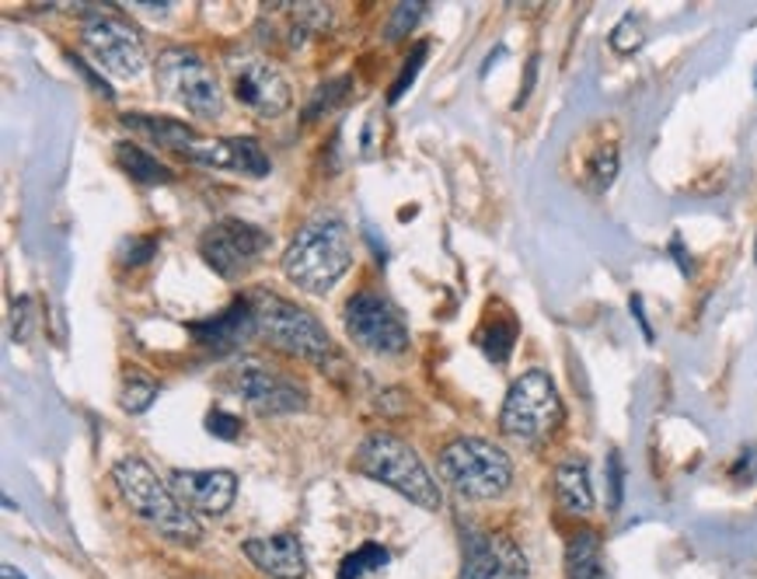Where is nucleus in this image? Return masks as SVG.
<instances>
[{"label":"nucleus","mask_w":757,"mask_h":579,"mask_svg":"<svg viewBox=\"0 0 757 579\" xmlns=\"http://www.w3.org/2000/svg\"><path fill=\"white\" fill-rule=\"evenodd\" d=\"M440 475L468 500H496L513 482V461L503 447L481 436H457L440 454Z\"/></svg>","instance_id":"nucleus-5"},{"label":"nucleus","mask_w":757,"mask_h":579,"mask_svg":"<svg viewBox=\"0 0 757 579\" xmlns=\"http://www.w3.org/2000/svg\"><path fill=\"white\" fill-rule=\"evenodd\" d=\"M248 300L255 308V321H259V335L269 346L315 364H325L332 356V335L312 311L297 308L294 300L280 294H269V290H252Z\"/></svg>","instance_id":"nucleus-4"},{"label":"nucleus","mask_w":757,"mask_h":579,"mask_svg":"<svg viewBox=\"0 0 757 579\" xmlns=\"http://www.w3.org/2000/svg\"><path fill=\"white\" fill-rule=\"evenodd\" d=\"M188 161L206 164V168H228V172L248 175V178H266L269 175V158L262 144L255 136H231V140H203L199 150L188 155Z\"/></svg>","instance_id":"nucleus-17"},{"label":"nucleus","mask_w":757,"mask_h":579,"mask_svg":"<svg viewBox=\"0 0 757 579\" xmlns=\"http://www.w3.org/2000/svg\"><path fill=\"white\" fill-rule=\"evenodd\" d=\"M423 11H426V8L419 4V0H408V4H399V8H394L391 22H388V42L405 39V32L423 19Z\"/></svg>","instance_id":"nucleus-29"},{"label":"nucleus","mask_w":757,"mask_h":579,"mask_svg":"<svg viewBox=\"0 0 757 579\" xmlns=\"http://www.w3.org/2000/svg\"><path fill=\"white\" fill-rule=\"evenodd\" d=\"M188 332L196 335L199 346H210L217 353H228V349L245 346L248 338L259 335V321H255L252 300L248 297H237L228 311H220V315L206 318V321H193V325H188Z\"/></svg>","instance_id":"nucleus-16"},{"label":"nucleus","mask_w":757,"mask_h":579,"mask_svg":"<svg viewBox=\"0 0 757 579\" xmlns=\"http://www.w3.org/2000/svg\"><path fill=\"white\" fill-rule=\"evenodd\" d=\"M391 562L388 549H381V544H359L356 552H350L346 558H342V566H339V579H364L370 572H381L384 566Z\"/></svg>","instance_id":"nucleus-22"},{"label":"nucleus","mask_w":757,"mask_h":579,"mask_svg":"<svg viewBox=\"0 0 757 579\" xmlns=\"http://www.w3.org/2000/svg\"><path fill=\"white\" fill-rule=\"evenodd\" d=\"M272 245V237L255 227L245 224V220H220V224L206 227L199 237V255L203 262L210 266L217 276L223 280H234L241 272H248L259 255Z\"/></svg>","instance_id":"nucleus-10"},{"label":"nucleus","mask_w":757,"mask_h":579,"mask_svg":"<svg viewBox=\"0 0 757 579\" xmlns=\"http://www.w3.org/2000/svg\"><path fill=\"white\" fill-rule=\"evenodd\" d=\"M158 84L164 88L168 98H175L182 109L203 119H217L223 115V91L217 74L199 60V53L182 46H171L158 57Z\"/></svg>","instance_id":"nucleus-7"},{"label":"nucleus","mask_w":757,"mask_h":579,"mask_svg":"<svg viewBox=\"0 0 757 579\" xmlns=\"http://www.w3.org/2000/svg\"><path fill=\"white\" fill-rule=\"evenodd\" d=\"M628 308H632V318L639 321V329H643V335H646V343H652V329H649V321H646V311H643V297L639 294H632V300H628Z\"/></svg>","instance_id":"nucleus-33"},{"label":"nucleus","mask_w":757,"mask_h":579,"mask_svg":"<svg viewBox=\"0 0 757 579\" xmlns=\"http://www.w3.org/2000/svg\"><path fill=\"white\" fill-rule=\"evenodd\" d=\"M353 269V237L342 220H315L301 227L283 255V272L307 294H329V290Z\"/></svg>","instance_id":"nucleus-2"},{"label":"nucleus","mask_w":757,"mask_h":579,"mask_svg":"<svg viewBox=\"0 0 757 579\" xmlns=\"http://www.w3.org/2000/svg\"><path fill=\"white\" fill-rule=\"evenodd\" d=\"M350 84H353L350 77H335V81H329V84H318L315 95H312V101H307V109H304L307 123H312V119H318V115H325V112H332V109L339 106V101L346 98Z\"/></svg>","instance_id":"nucleus-25"},{"label":"nucleus","mask_w":757,"mask_h":579,"mask_svg":"<svg viewBox=\"0 0 757 579\" xmlns=\"http://www.w3.org/2000/svg\"><path fill=\"white\" fill-rule=\"evenodd\" d=\"M353 471L364 475L370 482H381L394 489L399 496L412 500L423 509H440L443 496L434 482V475L426 471L423 457L394 433H370L359 451L353 454Z\"/></svg>","instance_id":"nucleus-3"},{"label":"nucleus","mask_w":757,"mask_h":579,"mask_svg":"<svg viewBox=\"0 0 757 579\" xmlns=\"http://www.w3.org/2000/svg\"><path fill=\"white\" fill-rule=\"evenodd\" d=\"M754 251H757V248H754Z\"/></svg>","instance_id":"nucleus-36"},{"label":"nucleus","mask_w":757,"mask_h":579,"mask_svg":"<svg viewBox=\"0 0 757 579\" xmlns=\"http://www.w3.org/2000/svg\"><path fill=\"white\" fill-rule=\"evenodd\" d=\"M608 489H611V509H622L625 500V468H622V454L611 451L608 454Z\"/></svg>","instance_id":"nucleus-30"},{"label":"nucleus","mask_w":757,"mask_h":579,"mask_svg":"<svg viewBox=\"0 0 757 579\" xmlns=\"http://www.w3.org/2000/svg\"><path fill=\"white\" fill-rule=\"evenodd\" d=\"M241 552L255 569L272 576V579H304L307 576V555L297 534H266V538H248L241 544Z\"/></svg>","instance_id":"nucleus-15"},{"label":"nucleus","mask_w":757,"mask_h":579,"mask_svg":"<svg viewBox=\"0 0 757 579\" xmlns=\"http://www.w3.org/2000/svg\"><path fill=\"white\" fill-rule=\"evenodd\" d=\"M555 500L565 514H579L587 517L594 509V485H590V471L583 461H565L555 468Z\"/></svg>","instance_id":"nucleus-19"},{"label":"nucleus","mask_w":757,"mask_h":579,"mask_svg":"<svg viewBox=\"0 0 757 579\" xmlns=\"http://www.w3.org/2000/svg\"><path fill=\"white\" fill-rule=\"evenodd\" d=\"M481 349H486V356L492 364H506L510 353H513V343H517V321L513 318H496L492 325L478 335Z\"/></svg>","instance_id":"nucleus-23"},{"label":"nucleus","mask_w":757,"mask_h":579,"mask_svg":"<svg viewBox=\"0 0 757 579\" xmlns=\"http://www.w3.org/2000/svg\"><path fill=\"white\" fill-rule=\"evenodd\" d=\"M461 579H527V562L510 538L475 534L464 552Z\"/></svg>","instance_id":"nucleus-14"},{"label":"nucleus","mask_w":757,"mask_h":579,"mask_svg":"<svg viewBox=\"0 0 757 579\" xmlns=\"http://www.w3.org/2000/svg\"><path fill=\"white\" fill-rule=\"evenodd\" d=\"M206 433L217 436V440H234V436H241V419L213 408V412L206 416Z\"/></svg>","instance_id":"nucleus-31"},{"label":"nucleus","mask_w":757,"mask_h":579,"mask_svg":"<svg viewBox=\"0 0 757 579\" xmlns=\"http://www.w3.org/2000/svg\"><path fill=\"white\" fill-rule=\"evenodd\" d=\"M614 178H618V147L608 144V147H600L590 161V189L605 193V189H611Z\"/></svg>","instance_id":"nucleus-26"},{"label":"nucleus","mask_w":757,"mask_h":579,"mask_svg":"<svg viewBox=\"0 0 757 579\" xmlns=\"http://www.w3.org/2000/svg\"><path fill=\"white\" fill-rule=\"evenodd\" d=\"M115 161H119V168H123V172L133 182H141V185H168L171 178H175L168 164H161L154 155H147L144 147H136L130 140H119L115 144Z\"/></svg>","instance_id":"nucleus-21"},{"label":"nucleus","mask_w":757,"mask_h":579,"mask_svg":"<svg viewBox=\"0 0 757 579\" xmlns=\"http://www.w3.org/2000/svg\"><path fill=\"white\" fill-rule=\"evenodd\" d=\"M161 395V387L154 384L150 378H144V373H126V381H123V395H119V405H123V412L130 416H141L147 412V408L158 402Z\"/></svg>","instance_id":"nucleus-24"},{"label":"nucleus","mask_w":757,"mask_h":579,"mask_svg":"<svg viewBox=\"0 0 757 579\" xmlns=\"http://www.w3.org/2000/svg\"><path fill=\"white\" fill-rule=\"evenodd\" d=\"M112 482L119 489V496H123V503L144 523H150L161 538L175 541V544H199L203 527H199L196 514H188V509L175 500L171 485L154 475V468L144 461V457H123V461H115Z\"/></svg>","instance_id":"nucleus-1"},{"label":"nucleus","mask_w":757,"mask_h":579,"mask_svg":"<svg viewBox=\"0 0 757 579\" xmlns=\"http://www.w3.org/2000/svg\"><path fill=\"white\" fill-rule=\"evenodd\" d=\"M66 60H71V63L77 66V71H81L84 77H88V81L95 84V91H101V95H106V98H112V88H109V84H106V81H98V77H95V74L88 71V66H84V60H77V57H66Z\"/></svg>","instance_id":"nucleus-34"},{"label":"nucleus","mask_w":757,"mask_h":579,"mask_svg":"<svg viewBox=\"0 0 757 579\" xmlns=\"http://www.w3.org/2000/svg\"><path fill=\"white\" fill-rule=\"evenodd\" d=\"M123 126L133 130V133H144L150 144L158 147H168V150H182V155L188 158L193 150L203 147V136L182 123V119H171V115H147V112H126L123 115Z\"/></svg>","instance_id":"nucleus-18"},{"label":"nucleus","mask_w":757,"mask_h":579,"mask_svg":"<svg viewBox=\"0 0 757 579\" xmlns=\"http://www.w3.org/2000/svg\"><path fill=\"white\" fill-rule=\"evenodd\" d=\"M123 251H126V255H123V262H130V266H144V262H150V259H154V255H158V237H130Z\"/></svg>","instance_id":"nucleus-32"},{"label":"nucleus","mask_w":757,"mask_h":579,"mask_svg":"<svg viewBox=\"0 0 757 579\" xmlns=\"http://www.w3.org/2000/svg\"><path fill=\"white\" fill-rule=\"evenodd\" d=\"M234 387L259 416H286L307 408L304 384L290 381L286 373L262 367L259 360H245L234 367Z\"/></svg>","instance_id":"nucleus-11"},{"label":"nucleus","mask_w":757,"mask_h":579,"mask_svg":"<svg viewBox=\"0 0 757 579\" xmlns=\"http://www.w3.org/2000/svg\"><path fill=\"white\" fill-rule=\"evenodd\" d=\"M426 53H429V42H416L412 46V57H408V63L402 66V74H399V81L391 84V95H388V101H399L408 88H412V81H416V74L423 71V60H426Z\"/></svg>","instance_id":"nucleus-27"},{"label":"nucleus","mask_w":757,"mask_h":579,"mask_svg":"<svg viewBox=\"0 0 757 579\" xmlns=\"http://www.w3.org/2000/svg\"><path fill=\"white\" fill-rule=\"evenodd\" d=\"M565 579H605V555L594 531H576L565 544Z\"/></svg>","instance_id":"nucleus-20"},{"label":"nucleus","mask_w":757,"mask_h":579,"mask_svg":"<svg viewBox=\"0 0 757 579\" xmlns=\"http://www.w3.org/2000/svg\"><path fill=\"white\" fill-rule=\"evenodd\" d=\"M81 39L91 49V57L115 77H136L144 71L147 53L144 39L119 11L84 8L81 11Z\"/></svg>","instance_id":"nucleus-8"},{"label":"nucleus","mask_w":757,"mask_h":579,"mask_svg":"<svg viewBox=\"0 0 757 579\" xmlns=\"http://www.w3.org/2000/svg\"><path fill=\"white\" fill-rule=\"evenodd\" d=\"M342 321H346V332L356 346H364L370 353H405L408 349V325L399 315V308L374 294V290H359L346 300V311H342Z\"/></svg>","instance_id":"nucleus-9"},{"label":"nucleus","mask_w":757,"mask_h":579,"mask_svg":"<svg viewBox=\"0 0 757 579\" xmlns=\"http://www.w3.org/2000/svg\"><path fill=\"white\" fill-rule=\"evenodd\" d=\"M0 572H4V579H25L19 569H14V566H4V569H0Z\"/></svg>","instance_id":"nucleus-35"},{"label":"nucleus","mask_w":757,"mask_h":579,"mask_svg":"<svg viewBox=\"0 0 757 579\" xmlns=\"http://www.w3.org/2000/svg\"><path fill=\"white\" fill-rule=\"evenodd\" d=\"M562 422V398L548 370H527L510 384L499 408V430L513 440H538Z\"/></svg>","instance_id":"nucleus-6"},{"label":"nucleus","mask_w":757,"mask_h":579,"mask_svg":"<svg viewBox=\"0 0 757 579\" xmlns=\"http://www.w3.org/2000/svg\"><path fill=\"white\" fill-rule=\"evenodd\" d=\"M643 46V32H639V19L635 14H625L622 22L611 32V49L614 53H635Z\"/></svg>","instance_id":"nucleus-28"},{"label":"nucleus","mask_w":757,"mask_h":579,"mask_svg":"<svg viewBox=\"0 0 757 579\" xmlns=\"http://www.w3.org/2000/svg\"><path fill=\"white\" fill-rule=\"evenodd\" d=\"M175 500L188 509V514H228L234 496H237V479L223 468L210 471H171L168 479Z\"/></svg>","instance_id":"nucleus-13"},{"label":"nucleus","mask_w":757,"mask_h":579,"mask_svg":"<svg viewBox=\"0 0 757 579\" xmlns=\"http://www.w3.org/2000/svg\"><path fill=\"white\" fill-rule=\"evenodd\" d=\"M234 98L255 115L277 119L290 109V84L286 77L266 60H241L234 63Z\"/></svg>","instance_id":"nucleus-12"}]
</instances>
